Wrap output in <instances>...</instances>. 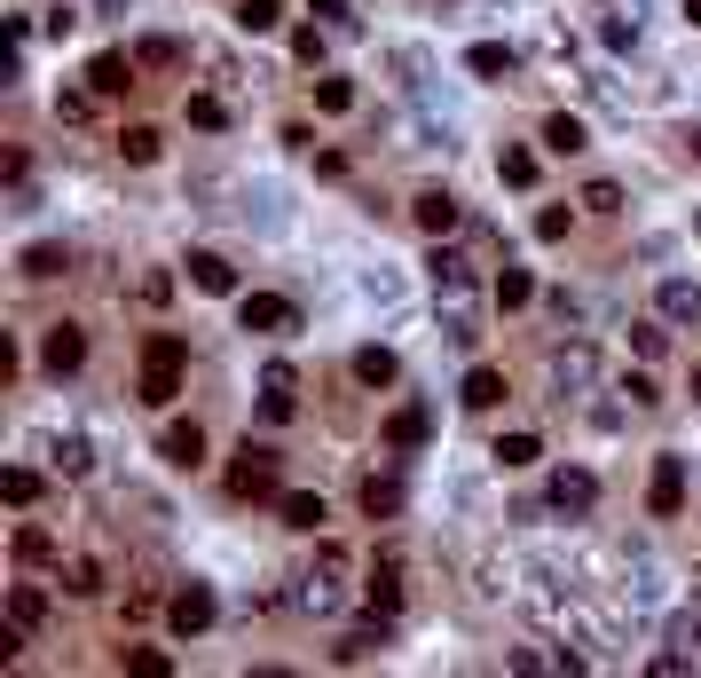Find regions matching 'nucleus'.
<instances>
[{
  "label": "nucleus",
  "instance_id": "43",
  "mask_svg": "<svg viewBox=\"0 0 701 678\" xmlns=\"http://www.w3.org/2000/svg\"><path fill=\"white\" fill-rule=\"evenodd\" d=\"M87 111H96V88H63V96H56V119H63V127H79Z\"/></svg>",
  "mask_w": 701,
  "mask_h": 678
},
{
  "label": "nucleus",
  "instance_id": "17",
  "mask_svg": "<svg viewBox=\"0 0 701 678\" xmlns=\"http://www.w3.org/2000/svg\"><path fill=\"white\" fill-rule=\"evenodd\" d=\"M277 514H284V529H300V537H323L331 505H323V497H308V489H284V497H277Z\"/></svg>",
  "mask_w": 701,
  "mask_h": 678
},
{
  "label": "nucleus",
  "instance_id": "24",
  "mask_svg": "<svg viewBox=\"0 0 701 678\" xmlns=\"http://www.w3.org/2000/svg\"><path fill=\"white\" fill-rule=\"evenodd\" d=\"M347 371H355V387H394V379H402L394 348H355V363H347Z\"/></svg>",
  "mask_w": 701,
  "mask_h": 678
},
{
  "label": "nucleus",
  "instance_id": "34",
  "mask_svg": "<svg viewBox=\"0 0 701 678\" xmlns=\"http://www.w3.org/2000/svg\"><path fill=\"white\" fill-rule=\"evenodd\" d=\"M277 24H284V0H237V32L260 40V32H277Z\"/></svg>",
  "mask_w": 701,
  "mask_h": 678
},
{
  "label": "nucleus",
  "instance_id": "35",
  "mask_svg": "<svg viewBox=\"0 0 701 678\" xmlns=\"http://www.w3.org/2000/svg\"><path fill=\"white\" fill-rule=\"evenodd\" d=\"M670 331H678L670 316H647V323H631V348H639V356L654 363V356H670Z\"/></svg>",
  "mask_w": 701,
  "mask_h": 678
},
{
  "label": "nucleus",
  "instance_id": "30",
  "mask_svg": "<svg viewBox=\"0 0 701 678\" xmlns=\"http://www.w3.org/2000/svg\"><path fill=\"white\" fill-rule=\"evenodd\" d=\"M497 182H504V190H537V150H520V142L497 150Z\"/></svg>",
  "mask_w": 701,
  "mask_h": 678
},
{
  "label": "nucleus",
  "instance_id": "32",
  "mask_svg": "<svg viewBox=\"0 0 701 678\" xmlns=\"http://www.w3.org/2000/svg\"><path fill=\"white\" fill-rule=\"evenodd\" d=\"M56 584L71 591V600H96V591H103V560H87V552H79V560H63Z\"/></svg>",
  "mask_w": 701,
  "mask_h": 678
},
{
  "label": "nucleus",
  "instance_id": "47",
  "mask_svg": "<svg viewBox=\"0 0 701 678\" xmlns=\"http://www.w3.org/2000/svg\"><path fill=\"white\" fill-rule=\"evenodd\" d=\"M316 24H355V0H308Z\"/></svg>",
  "mask_w": 701,
  "mask_h": 678
},
{
  "label": "nucleus",
  "instance_id": "11",
  "mask_svg": "<svg viewBox=\"0 0 701 678\" xmlns=\"http://www.w3.org/2000/svg\"><path fill=\"white\" fill-rule=\"evenodd\" d=\"M379 435H387V450H402V458H410V450H425V435H433V410H425V402H394Z\"/></svg>",
  "mask_w": 701,
  "mask_h": 678
},
{
  "label": "nucleus",
  "instance_id": "5",
  "mask_svg": "<svg viewBox=\"0 0 701 678\" xmlns=\"http://www.w3.org/2000/svg\"><path fill=\"white\" fill-rule=\"evenodd\" d=\"M237 323L260 331V339H292L300 331V308L284 292H237Z\"/></svg>",
  "mask_w": 701,
  "mask_h": 678
},
{
  "label": "nucleus",
  "instance_id": "4",
  "mask_svg": "<svg viewBox=\"0 0 701 678\" xmlns=\"http://www.w3.org/2000/svg\"><path fill=\"white\" fill-rule=\"evenodd\" d=\"M544 379H552L560 402H568V395H591V387H599V348H591V339H560L552 363H544Z\"/></svg>",
  "mask_w": 701,
  "mask_h": 678
},
{
  "label": "nucleus",
  "instance_id": "13",
  "mask_svg": "<svg viewBox=\"0 0 701 678\" xmlns=\"http://www.w3.org/2000/svg\"><path fill=\"white\" fill-rule=\"evenodd\" d=\"M40 363H48L56 379H71V371L87 363V331H79V323H48V339H40Z\"/></svg>",
  "mask_w": 701,
  "mask_h": 678
},
{
  "label": "nucleus",
  "instance_id": "39",
  "mask_svg": "<svg viewBox=\"0 0 701 678\" xmlns=\"http://www.w3.org/2000/svg\"><path fill=\"white\" fill-rule=\"evenodd\" d=\"M119 662H127V670H142V678H166V670H173V655H166V647H119Z\"/></svg>",
  "mask_w": 701,
  "mask_h": 678
},
{
  "label": "nucleus",
  "instance_id": "31",
  "mask_svg": "<svg viewBox=\"0 0 701 678\" xmlns=\"http://www.w3.org/2000/svg\"><path fill=\"white\" fill-rule=\"evenodd\" d=\"M316 111H323V119H347V111H355V79L323 71V79H316Z\"/></svg>",
  "mask_w": 701,
  "mask_h": 678
},
{
  "label": "nucleus",
  "instance_id": "42",
  "mask_svg": "<svg viewBox=\"0 0 701 678\" xmlns=\"http://www.w3.org/2000/svg\"><path fill=\"white\" fill-rule=\"evenodd\" d=\"M119 608H127V624H150V616H158L166 600H158V591H150V584H127V600H119Z\"/></svg>",
  "mask_w": 701,
  "mask_h": 678
},
{
  "label": "nucleus",
  "instance_id": "25",
  "mask_svg": "<svg viewBox=\"0 0 701 678\" xmlns=\"http://www.w3.org/2000/svg\"><path fill=\"white\" fill-rule=\"evenodd\" d=\"M512 63H520V56H512L504 40H473V48H465V71H473V79H512Z\"/></svg>",
  "mask_w": 701,
  "mask_h": 678
},
{
  "label": "nucleus",
  "instance_id": "16",
  "mask_svg": "<svg viewBox=\"0 0 701 678\" xmlns=\"http://www.w3.org/2000/svg\"><path fill=\"white\" fill-rule=\"evenodd\" d=\"M292 608H300V616H339V576H331V568H308V576L292 584Z\"/></svg>",
  "mask_w": 701,
  "mask_h": 678
},
{
  "label": "nucleus",
  "instance_id": "18",
  "mask_svg": "<svg viewBox=\"0 0 701 678\" xmlns=\"http://www.w3.org/2000/svg\"><path fill=\"white\" fill-rule=\"evenodd\" d=\"M48 466H56L63 481H87V473H96V442H87V435H56V442H48Z\"/></svg>",
  "mask_w": 701,
  "mask_h": 678
},
{
  "label": "nucleus",
  "instance_id": "15",
  "mask_svg": "<svg viewBox=\"0 0 701 678\" xmlns=\"http://www.w3.org/2000/svg\"><path fill=\"white\" fill-rule=\"evenodd\" d=\"M654 316H670L678 331H685V323H701V285H693V277H662V292H654Z\"/></svg>",
  "mask_w": 701,
  "mask_h": 678
},
{
  "label": "nucleus",
  "instance_id": "27",
  "mask_svg": "<svg viewBox=\"0 0 701 678\" xmlns=\"http://www.w3.org/2000/svg\"><path fill=\"white\" fill-rule=\"evenodd\" d=\"M158 150H166V134H158V127H142V119H134V127H119V158H127V166H158Z\"/></svg>",
  "mask_w": 701,
  "mask_h": 678
},
{
  "label": "nucleus",
  "instance_id": "3",
  "mask_svg": "<svg viewBox=\"0 0 701 678\" xmlns=\"http://www.w3.org/2000/svg\"><path fill=\"white\" fill-rule=\"evenodd\" d=\"M213 616H221V600H213V584H173L166 591V631L173 639H198V631H213Z\"/></svg>",
  "mask_w": 701,
  "mask_h": 678
},
{
  "label": "nucleus",
  "instance_id": "7",
  "mask_svg": "<svg viewBox=\"0 0 701 678\" xmlns=\"http://www.w3.org/2000/svg\"><path fill=\"white\" fill-rule=\"evenodd\" d=\"M544 505H552V514H568V521H583L591 505H599V473H583V466H560V473L544 481Z\"/></svg>",
  "mask_w": 701,
  "mask_h": 678
},
{
  "label": "nucleus",
  "instance_id": "38",
  "mask_svg": "<svg viewBox=\"0 0 701 678\" xmlns=\"http://www.w3.org/2000/svg\"><path fill=\"white\" fill-rule=\"evenodd\" d=\"M190 127H198V134H221V127H229V103H221V96H190Z\"/></svg>",
  "mask_w": 701,
  "mask_h": 678
},
{
  "label": "nucleus",
  "instance_id": "51",
  "mask_svg": "<svg viewBox=\"0 0 701 678\" xmlns=\"http://www.w3.org/2000/svg\"><path fill=\"white\" fill-rule=\"evenodd\" d=\"M685 17H693V24H701V0H685Z\"/></svg>",
  "mask_w": 701,
  "mask_h": 678
},
{
  "label": "nucleus",
  "instance_id": "28",
  "mask_svg": "<svg viewBox=\"0 0 701 678\" xmlns=\"http://www.w3.org/2000/svg\"><path fill=\"white\" fill-rule=\"evenodd\" d=\"M9 552H17V568H48V560H56V537H48L40 521H24V529L9 537Z\"/></svg>",
  "mask_w": 701,
  "mask_h": 678
},
{
  "label": "nucleus",
  "instance_id": "19",
  "mask_svg": "<svg viewBox=\"0 0 701 678\" xmlns=\"http://www.w3.org/2000/svg\"><path fill=\"white\" fill-rule=\"evenodd\" d=\"M504 395H512V387H504V371H497V363H473V371H465V387H458V402H465V410H497Z\"/></svg>",
  "mask_w": 701,
  "mask_h": 678
},
{
  "label": "nucleus",
  "instance_id": "48",
  "mask_svg": "<svg viewBox=\"0 0 701 678\" xmlns=\"http://www.w3.org/2000/svg\"><path fill=\"white\" fill-rule=\"evenodd\" d=\"M292 56H300V63L316 71V63H323V24H308V32H292Z\"/></svg>",
  "mask_w": 701,
  "mask_h": 678
},
{
  "label": "nucleus",
  "instance_id": "52",
  "mask_svg": "<svg viewBox=\"0 0 701 678\" xmlns=\"http://www.w3.org/2000/svg\"><path fill=\"white\" fill-rule=\"evenodd\" d=\"M693 158H701V142H693Z\"/></svg>",
  "mask_w": 701,
  "mask_h": 678
},
{
  "label": "nucleus",
  "instance_id": "46",
  "mask_svg": "<svg viewBox=\"0 0 701 678\" xmlns=\"http://www.w3.org/2000/svg\"><path fill=\"white\" fill-rule=\"evenodd\" d=\"M623 395H631V410H654V402H662V387H654L647 371H623Z\"/></svg>",
  "mask_w": 701,
  "mask_h": 678
},
{
  "label": "nucleus",
  "instance_id": "44",
  "mask_svg": "<svg viewBox=\"0 0 701 678\" xmlns=\"http://www.w3.org/2000/svg\"><path fill=\"white\" fill-rule=\"evenodd\" d=\"M568 229H575L568 206H544V213H537V237H544V245H568Z\"/></svg>",
  "mask_w": 701,
  "mask_h": 678
},
{
  "label": "nucleus",
  "instance_id": "45",
  "mask_svg": "<svg viewBox=\"0 0 701 678\" xmlns=\"http://www.w3.org/2000/svg\"><path fill=\"white\" fill-rule=\"evenodd\" d=\"M134 56H142V71H173V63H182V48H173V40H142Z\"/></svg>",
  "mask_w": 701,
  "mask_h": 678
},
{
  "label": "nucleus",
  "instance_id": "37",
  "mask_svg": "<svg viewBox=\"0 0 701 678\" xmlns=\"http://www.w3.org/2000/svg\"><path fill=\"white\" fill-rule=\"evenodd\" d=\"M489 458H497L504 473H520V466H537V458H544V442H537V435H504V442H497Z\"/></svg>",
  "mask_w": 701,
  "mask_h": 678
},
{
  "label": "nucleus",
  "instance_id": "29",
  "mask_svg": "<svg viewBox=\"0 0 701 678\" xmlns=\"http://www.w3.org/2000/svg\"><path fill=\"white\" fill-rule=\"evenodd\" d=\"M363 514H371V521H394V514H402V481H394V473H371V481H363Z\"/></svg>",
  "mask_w": 701,
  "mask_h": 678
},
{
  "label": "nucleus",
  "instance_id": "14",
  "mask_svg": "<svg viewBox=\"0 0 701 678\" xmlns=\"http://www.w3.org/2000/svg\"><path fill=\"white\" fill-rule=\"evenodd\" d=\"M134 71H142V56H127V48H103L96 63H87V88H96V96H127V88H134Z\"/></svg>",
  "mask_w": 701,
  "mask_h": 678
},
{
  "label": "nucleus",
  "instance_id": "20",
  "mask_svg": "<svg viewBox=\"0 0 701 678\" xmlns=\"http://www.w3.org/2000/svg\"><path fill=\"white\" fill-rule=\"evenodd\" d=\"M48 584H9V624H24V631H48Z\"/></svg>",
  "mask_w": 701,
  "mask_h": 678
},
{
  "label": "nucleus",
  "instance_id": "50",
  "mask_svg": "<svg viewBox=\"0 0 701 678\" xmlns=\"http://www.w3.org/2000/svg\"><path fill=\"white\" fill-rule=\"evenodd\" d=\"M670 639L678 647H701V616H670Z\"/></svg>",
  "mask_w": 701,
  "mask_h": 678
},
{
  "label": "nucleus",
  "instance_id": "26",
  "mask_svg": "<svg viewBox=\"0 0 701 678\" xmlns=\"http://www.w3.org/2000/svg\"><path fill=\"white\" fill-rule=\"evenodd\" d=\"M489 300H497L504 316H512V308H529V300H537V277H529V269H512V261H504V269H497V285H489Z\"/></svg>",
  "mask_w": 701,
  "mask_h": 678
},
{
  "label": "nucleus",
  "instance_id": "40",
  "mask_svg": "<svg viewBox=\"0 0 701 678\" xmlns=\"http://www.w3.org/2000/svg\"><path fill=\"white\" fill-rule=\"evenodd\" d=\"M575 206L607 221V213H623V190H615V182H583V198H575Z\"/></svg>",
  "mask_w": 701,
  "mask_h": 678
},
{
  "label": "nucleus",
  "instance_id": "2",
  "mask_svg": "<svg viewBox=\"0 0 701 678\" xmlns=\"http://www.w3.org/2000/svg\"><path fill=\"white\" fill-rule=\"evenodd\" d=\"M229 497H284V450L244 435V450H237V466H229Z\"/></svg>",
  "mask_w": 701,
  "mask_h": 678
},
{
  "label": "nucleus",
  "instance_id": "1",
  "mask_svg": "<svg viewBox=\"0 0 701 678\" xmlns=\"http://www.w3.org/2000/svg\"><path fill=\"white\" fill-rule=\"evenodd\" d=\"M182 371H190V339L182 331H150L142 339V402L173 410V402H182Z\"/></svg>",
  "mask_w": 701,
  "mask_h": 678
},
{
  "label": "nucleus",
  "instance_id": "49",
  "mask_svg": "<svg viewBox=\"0 0 701 678\" xmlns=\"http://www.w3.org/2000/svg\"><path fill=\"white\" fill-rule=\"evenodd\" d=\"M316 568H331V576H347V545H331V537H316Z\"/></svg>",
  "mask_w": 701,
  "mask_h": 678
},
{
  "label": "nucleus",
  "instance_id": "33",
  "mask_svg": "<svg viewBox=\"0 0 701 678\" xmlns=\"http://www.w3.org/2000/svg\"><path fill=\"white\" fill-rule=\"evenodd\" d=\"M379 647H387V616H379V624H363V631H347L331 655H339V662H371Z\"/></svg>",
  "mask_w": 701,
  "mask_h": 678
},
{
  "label": "nucleus",
  "instance_id": "36",
  "mask_svg": "<svg viewBox=\"0 0 701 678\" xmlns=\"http://www.w3.org/2000/svg\"><path fill=\"white\" fill-rule=\"evenodd\" d=\"M0 497H9L17 514H32V505H40V473L32 466H9V473H0Z\"/></svg>",
  "mask_w": 701,
  "mask_h": 678
},
{
  "label": "nucleus",
  "instance_id": "23",
  "mask_svg": "<svg viewBox=\"0 0 701 678\" xmlns=\"http://www.w3.org/2000/svg\"><path fill=\"white\" fill-rule=\"evenodd\" d=\"M544 150H552V158H575V150H591V127H583L575 111H552V119H544Z\"/></svg>",
  "mask_w": 701,
  "mask_h": 678
},
{
  "label": "nucleus",
  "instance_id": "22",
  "mask_svg": "<svg viewBox=\"0 0 701 678\" xmlns=\"http://www.w3.org/2000/svg\"><path fill=\"white\" fill-rule=\"evenodd\" d=\"M17 269H24L32 285H48V277H63V269H71V245H48V237H40V245H24V252H17Z\"/></svg>",
  "mask_w": 701,
  "mask_h": 678
},
{
  "label": "nucleus",
  "instance_id": "6",
  "mask_svg": "<svg viewBox=\"0 0 701 678\" xmlns=\"http://www.w3.org/2000/svg\"><path fill=\"white\" fill-rule=\"evenodd\" d=\"M685 497H693L685 458H678V450H662V458H654V473H647V514H654V521H678V514H685Z\"/></svg>",
  "mask_w": 701,
  "mask_h": 678
},
{
  "label": "nucleus",
  "instance_id": "21",
  "mask_svg": "<svg viewBox=\"0 0 701 678\" xmlns=\"http://www.w3.org/2000/svg\"><path fill=\"white\" fill-rule=\"evenodd\" d=\"M190 285H198L206 300H229V292H237V269L221 261V252H190Z\"/></svg>",
  "mask_w": 701,
  "mask_h": 678
},
{
  "label": "nucleus",
  "instance_id": "12",
  "mask_svg": "<svg viewBox=\"0 0 701 678\" xmlns=\"http://www.w3.org/2000/svg\"><path fill=\"white\" fill-rule=\"evenodd\" d=\"M363 600H371V616H394L402 608V552H379L363 568Z\"/></svg>",
  "mask_w": 701,
  "mask_h": 678
},
{
  "label": "nucleus",
  "instance_id": "41",
  "mask_svg": "<svg viewBox=\"0 0 701 678\" xmlns=\"http://www.w3.org/2000/svg\"><path fill=\"white\" fill-rule=\"evenodd\" d=\"M134 300H142V308H166V300H173V277H166V269H142V277H134Z\"/></svg>",
  "mask_w": 701,
  "mask_h": 678
},
{
  "label": "nucleus",
  "instance_id": "10",
  "mask_svg": "<svg viewBox=\"0 0 701 678\" xmlns=\"http://www.w3.org/2000/svg\"><path fill=\"white\" fill-rule=\"evenodd\" d=\"M410 221H418L425 237H458V229H465V206H458L450 190H418V198H410Z\"/></svg>",
  "mask_w": 701,
  "mask_h": 678
},
{
  "label": "nucleus",
  "instance_id": "8",
  "mask_svg": "<svg viewBox=\"0 0 701 678\" xmlns=\"http://www.w3.org/2000/svg\"><path fill=\"white\" fill-rule=\"evenodd\" d=\"M158 458H166L173 473H198V466H206V427H198V418H166Z\"/></svg>",
  "mask_w": 701,
  "mask_h": 678
},
{
  "label": "nucleus",
  "instance_id": "9",
  "mask_svg": "<svg viewBox=\"0 0 701 678\" xmlns=\"http://www.w3.org/2000/svg\"><path fill=\"white\" fill-rule=\"evenodd\" d=\"M292 395H300V371H292L284 356H277V363H260V418H269V427H284V418L300 410Z\"/></svg>",
  "mask_w": 701,
  "mask_h": 678
}]
</instances>
